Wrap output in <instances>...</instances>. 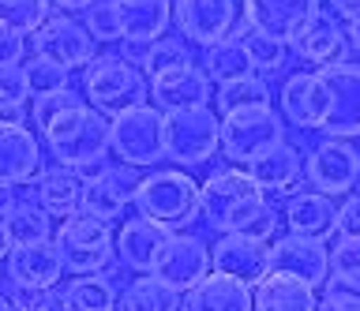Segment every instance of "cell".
I'll use <instances>...</instances> for the list:
<instances>
[{"label":"cell","instance_id":"1","mask_svg":"<svg viewBox=\"0 0 360 311\" xmlns=\"http://www.w3.org/2000/svg\"><path fill=\"white\" fill-rule=\"evenodd\" d=\"M34 128L45 135V147L56 158V165L68 169H86L94 161H105L112 150V120L86 105L72 86L56 94H41L30 105Z\"/></svg>","mask_w":360,"mask_h":311},{"label":"cell","instance_id":"2","mask_svg":"<svg viewBox=\"0 0 360 311\" xmlns=\"http://www.w3.org/2000/svg\"><path fill=\"white\" fill-rule=\"evenodd\" d=\"M270 203L266 192L252 180V173L233 165V169H218L199 184V214L207 218L210 229L225 232H244L252 221L263 214Z\"/></svg>","mask_w":360,"mask_h":311},{"label":"cell","instance_id":"3","mask_svg":"<svg viewBox=\"0 0 360 311\" xmlns=\"http://www.w3.org/2000/svg\"><path fill=\"white\" fill-rule=\"evenodd\" d=\"M83 94L98 113L120 117L150 102V79L124 57H94L83 68Z\"/></svg>","mask_w":360,"mask_h":311},{"label":"cell","instance_id":"4","mask_svg":"<svg viewBox=\"0 0 360 311\" xmlns=\"http://www.w3.org/2000/svg\"><path fill=\"white\" fill-rule=\"evenodd\" d=\"M173 23L180 27V38L188 46H221L233 38H248V0H176Z\"/></svg>","mask_w":360,"mask_h":311},{"label":"cell","instance_id":"5","mask_svg":"<svg viewBox=\"0 0 360 311\" xmlns=\"http://www.w3.org/2000/svg\"><path fill=\"white\" fill-rule=\"evenodd\" d=\"M135 206H139V218L176 232L199 218V184L180 169H154L150 176H143Z\"/></svg>","mask_w":360,"mask_h":311},{"label":"cell","instance_id":"6","mask_svg":"<svg viewBox=\"0 0 360 311\" xmlns=\"http://www.w3.org/2000/svg\"><path fill=\"white\" fill-rule=\"evenodd\" d=\"M53 240H56V248H60L64 270H72L75 277L101 274L112 259H117L112 225L98 214H86V210H79L75 218L60 221V232H56Z\"/></svg>","mask_w":360,"mask_h":311},{"label":"cell","instance_id":"7","mask_svg":"<svg viewBox=\"0 0 360 311\" xmlns=\"http://www.w3.org/2000/svg\"><path fill=\"white\" fill-rule=\"evenodd\" d=\"M285 143V124L274 113V105H255L240 109V113L221 117V154L225 161L236 165H252L263 154Z\"/></svg>","mask_w":360,"mask_h":311},{"label":"cell","instance_id":"8","mask_svg":"<svg viewBox=\"0 0 360 311\" xmlns=\"http://www.w3.org/2000/svg\"><path fill=\"white\" fill-rule=\"evenodd\" d=\"M112 154H117V161L131 165V169H146V165L169 158L162 109L139 105V109H128V113L112 117Z\"/></svg>","mask_w":360,"mask_h":311},{"label":"cell","instance_id":"9","mask_svg":"<svg viewBox=\"0 0 360 311\" xmlns=\"http://www.w3.org/2000/svg\"><path fill=\"white\" fill-rule=\"evenodd\" d=\"M221 150V117L210 109L165 113V154L180 165H202Z\"/></svg>","mask_w":360,"mask_h":311},{"label":"cell","instance_id":"10","mask_svg":"<svg viewBox=\"0 0 360 311\" xmlns=\"http://www.w3.org/2000/svg\"><path fill=\"white\" fill-rule=\"evenodd\" d=\"M30 49H34V57L53 60L68 72L86 68V64L98 57L94 34L86 30V23H79V19H72L68 12H53L45 19V27L38 34H30Z\"/></svg>","mask_w":360,"mask_h":311},{"label":"cell","instance_id":"11","mask_svg":"<svg viewBox=\"0 0 360 311\" xmlns=\"http://www.w3.org/2000/svg\"><path fill=\"white\" fill-rule=\"evenodd\" d=\"M304 176L319 195H353L360 184V150L345 139H326L308 154Z\"/></svg>","mask_w":360,"mask_h":311},{"label":"cell","instance_id":"12","mask_svg":"<svg viewBox=\"0 0 360 311\" xmlns=\"http://www.w3.org/2000/svg\"><path fill=\"white\" fill-rule=\"evenodd\" d=\"M330 91V117L323 124L326 139H360V60H338L319 68Z\"/></svg>","mask_w":360,"mask_h":311},{"label":"cell","instance_id":"13","mask_svg":"<svg viewBox=\"0 0 360 311\" xmlns=\"http://www.w3.org/2000/svg\"><path fill=\"white\" fill-rule=\"evenodd\" d=\"M270 274L300 277L311 289L326 285V277H330V248H326V240L285 232V237H278L270 244Z\"/></svg>","mask_w":360,"mask_h":311},{"label":"cell","instance_id":"14","mask_svg":"<svg viewBox=\"0 0 360 311\" xmlns=\"http://www.w3.org/2000/svg\"><path fill=\"white\" fill-rule=\"evenodd\" d=\"M210 266L214 274H225L233 282L255 289L270 274V244L244 237V232H225L210 248Z\"/></svg>","mask_w":360,"mask_h":311},{"label":"cell","instance_id":"15","mask_svg":"<svg viewBox=\"0 0 360 311\" xmlns=\"http://www.w3.org/2000/svg\"><path fill=\"white\" fill-rule=\"evenodd\" d=\"M210 270L214 266H210V248L207 244H202L199 237H188V232H173L169 244H165V251L158 255L154 277L184 296L188 289H195Z\"/></svg>","mask_w":360,"mask_h":311},{"label":"cell","instance_id":"16","mask_svg":"<svg viewBox=\"0 0 360 311\" xmlns=\"http://www.w3.org/2000/svg\"><path fill=\"white\" fill-rule=\"evenodd\" d=\"M281 113L289 124L308 128V131H323L326 117H330V91H326L319 72H297L281 83Z\"/></svg>","mask_w":360,"mask_h":311},{"label":"cell","instance_id":"17","mask_svg":"<svg viewBox=\"0 0 360 311\" xmlns=\"http://www.w3.org/2000/svg\"><path fill=\"white\" fill-rule=\"evenodd\" d=\"M315 12H319V0H248L252 34L274 38L281 46H292Z\"/></svg>","mask_w":360,"mask_h":311},{"label":"cell","instance_id":"18","mask_svg":"<svg viewBox=\"0 0 360 311\" xmlns=\"http://www.w3.org/2000/svg\"><path fill=\"white\" fill-rule=\"evenodd\" d=\"M150 102L162 113H188V109H210V79L199 64L162 72L150 79Z\"/></svg>","mask_w":360,"mask_h":311},{"label":"cell","instance_id":"19","mask_svg":"<svg viewBox=\"0 0 360 311\" xmlns=\"http://www.w3.org/2000/svg\"><path fill=\"white\" fill-rule=\"evenodd\" d=\"M139 184H143V176L135 173L131 165H105V173H98L94 180H86L83 210L105 218V221H117L124 210H128V203H135Z\"/></svg>","mask_w":360,"mask_h":311},{"label":"cell","instance_id":"20","mask_svg":"<svg viewBox=\"0 0 360 311\" xmlns=\"http://www.w3.org/2000/svg\"><path fill=\"white\" fill-rule=\"evenodd\" d=\"M41 176V143L27 124L0 128V184L19 187Z\"/></svg>","mask_w":360,"mask_h":311},{"label":"cell","instance_id":"21","mask_svg":"<svg viewBox=\"0 0 360 311\" xmlns=\"http://www.w3.org/2000/svg\"><path fill=\"white\" fill-rule=\"evenodd\" d=\"M169 232L165 225L158 221H146V218H131L120 225V237H117V259L135 274H154L158 266V255L165 251L169 244Z\"/></svg>","mask_w":360,"mask_h":311},{"label":"cell","instance_id":"22","mask_svg":"<svg viewBox=\"0 0 360 311\" xmlns=\"http://www.w3.org/2000/svg\"><path fill=\"white\" fill-rule=\"evenodd\" d=\"M345 46H349V34H345L342 19L319 8V12L311 15V23L297 34V41H292V53H297L300 60L326 68V64L345 60Z\"/></svg>","mask_w":360,"mask_h":311},{"label":"cell","instance_id":"23","mask_svg":"<svg viewBox=\"0 0 360 311\" xmlns=\"http://www.w3.org/2000/svg\"><path fill=\"white\" fill-rule=\"evenodd\" d=\"M83 192H86V176L79 169H68V165H49V169H41V176L34 180L38 203L60 221L75 218L79 210H83Z\"/></svg>","mask_w":360,"mask_h":311},{"label":"cell","instance_id":"24","mask_svg":"<svg viewBox=\"0 0 360 311\" xmlns=\"http://www.w3.org/2000/svg\"><path fill=\"white\" fill-rule=\"evenodd\" d=\"M4 266L15 285H38V289H56V282L64 274V259H60L56 240L30 244V248H11Z\"/></svg>","mask_w":360,"mask_h":311},{"label":"cell","instance_id":"25","mask_svg":"<svg viewBox=\"0 0 360 311\" xmlns=\"http://www.w3.org/2000/svg\"><path fill=\"white\" fill-rule=\"evenodd\" d=\"M281 221L289 225V232L297 237H311V240H326L330 232H338V206L330 195L319 192H297L289 195Z\"/></svg>","mask_w":360,"mask_h":311},{"label":"cell","instance_id":"26","mask_svg":"<svg viewBox=\"0 0 360 311\" xmlns=\"http://www.w3.org/2000/svg\"><path fill=\"white\" fill-rule=\"evenodd\" d=\"M252 307H255V289L214 270L180 300V311H252Z\"/></svg>","mask_w":360,"mask_h":311},{"label":"cell","instance_id":"27","mask_svg":"<svg viewBox=\"0 0 360 311\" xmlns=\"http://www.w3.org/2000/svg\"><path fill=\"white\" fill-rule=\"evenodd\" d=\"M120 19V41H158L173 23L169 0H112Z\"/></svg>","mask_w":360,"mask_h":311},{"label":"cell","instance_id":"28","mask_svg":"<svg viewBox=\"0 0 360 311\" xmlns=\"http://www.w3.org/2000/svg\"><path fill=\"white\" fill-rule=\"evenodd\" d=\"M315 289L289 274H266L255 285V307L252 311H315Z\"/></svg>","mask_w":360,"mask_h":311},{"label":"cell","instance_id":"29","mask_svg":"<svg viewBox=\"0 0 360 311\" xmlns=\"http://www.w3.org/2000/svg\"><path fill=\"white\" fill-rule=\"evenodd\" d=\"M248 173H252V180L263 187V192L278 195V192H289V187L300 180L304 161H300V150H297V147L281 143V147H274L270 154H263L259 161L248 165Z\"/></svg>","mask_w":360,"mask_h":311},{"label":"cell","instance_id":"30","mask_svg":"<svg viewBox=\"0 0 360 311\" xmlns=\"http://www.w3.org/2000/svg\"><path fill=\"white\" fill-rule=\"evenodd\" d=\"M4 229L11 248H30V244H45L53 240V214L41 203H15L4 214Z\"/></svg>","mask_w":360,"mask_h":311},{"label":"cell","instance_id":"31","mask_svg":"<svg viewBox=\"0 0 360 311\" xmlns=\"http://www.w3.org/2000/svg\"><path fill=\"white\" fill-rule=\"evenodd\" d=\"M202 72H207V79L218 83V86L255 75V64H252V53H248L244 38H233V41H221V46H210L207 57H202Z\"/></svg>","mask_w":360,"mask_h":311},{"label":"cell","instance_id":"32","mask_svg":"<svg viewBox=\"0 0 360 311\" xmlns=\"http://www.w3.org/2000/svg\"><path fill=\"white\" fill-rule=\"evenodd\" d=\"M68 296V311H117L120 307V293L105 274H83L64 289Z\"/></svg>","mask_w":360,"mask_h":311},{"label":"cell","instance_id":"33","mask_svg":"<svg viewBox=\"0 0 360 311\" xmlns=\"http://www.w3.org/2000/svg\"><path fill=\"white\" fill-rule=\"evenodd\" d=\"M180 300L184 296H180L176 289H169L165 282H158L154 274H146L120 293L117 311H180Z\"/></svg>","mask_w":360,"mask_h":311},{"label":"cell","instance_id":"34","mask_svg":"<svg viewBox=\"0 0 360 311\" xmlns=\"http://www.w3.org/2000/svg\"><path fill=\"white\" fill-rule=\"evenodd\" d=\"M214 105H218L221 117L240 113V109H255V105H270V86L259 79V75H248V79H236V83L218 86Z\"/></svg>","mask_w":360,"mask_h":311},{"label":"cell","instance_id":"35","mask_svg":"<svg viewBox=\"0 0 360 311\" xmlns=\"http://www.w3.org/2000/svg\"><path fill=\"white\" fill-rule=\"evenodd\" d=\"M49 15H53V0H0V23L22 38L38 34Z\"/></svg>","mask_w":360,"mask_h":311},{"label":"cell","instance_id":"36","mask_svg":"<svg viewBox=\"0 0 360 311\" xmlns=\"http://www.w3.org/2000/svg\"><path fill=\"white\" fill-rule=\"evenodd\" d=\"M184 64H195L191 60V46L184 38H158L150 46V57H146V64H143V75L154 79V75H162V72L184 68Z\"/></svg>","mask_w":360,"mask_h":311},{"label":"cell","instance_id":"37","mask_svg":"<svg viewBox=\"0 0 360 311\" xmlns=\"http://www.w3.org/2000/svg\"><path fill=\"white\" fill-rule=\"evenodd\" d=\"M22 72H27V83H30L34 98L68 91V79H72L68 68H60V64H53V60H41V57H30L27 64H22Z\"/></svg>","mask_w":360,"mask_h":311},{"label":"cell","instance_id":"38","mask_svg":"<svg viewBox=\"0 0 360 311\" xmlns=\"http://www.w3.org/2000/svg\"><path fill=\"white\" fill-rule=\"evenodd\" d=\"M11 307L15 311H68V296L56 289H38V285H11Z\"/></svg>","mask_w":360,"mask_h":311},{"label":"cell","instance_id":"39","mask_svg":"<svg viewBox=\"0 0 360 311\" xmlns=\"http://www.w3.org/2000/svg\"><path fill=\"white\" fill-rule=\"evenodd\" d=\"M330 277L360 285V237H338L330 248Z\"/></svg>","mask_w":360,"mask_h":311},{"label":"cell","instance_id":"40","mask_svg":"<svg viewBox=\"0 0 360 311\" xmlns=\"http://www.w3.org/2000/svg\"><path fill=\"white\" fill-rule=\"evenodd\" d=\"M248 53H252V64L255 72H281L289 60V46H281L274 38H263V34H248L244 38Z\"/></svg>","mask_w":360,"mask_h":311},{"label":"cell","instance_id":"41","mask_svg":"<svg viewBox=\"0 0 360 311\" xmlns=\"http://www.w3.org/2000/svg\"><path fill=\"white\" fill-rule=\"evenodd\" d=\"M315 311H360V285L342 282V277H326L323 300Z\"/></svg>","mask_w":360,"mask_h":311},{"label":"cell","instance_id":"42","mask_svg":"<svg viewBox=\"0 0 360 311\" xmlns=\"http://www.w3.org/2000/svg\"><path fill=\"white\" fill-rule=\"evenodd\" d=\"M86 30L94 34V41H117L120 38V19L112 0H98L94 8H86Z\"/></svg>","mask_w":360,"mask_h":311},{"label":"cell","instance_id":"43","mask_svg":"<svg viewBox=\"0 0 360 311\" xmlns=\"http://www.w3.org/2000/svg\"><path fill=\"white\" fill-rule=\"evenodd\" d=\"M0 98H4V102H15V105H27L30 102L27 72L22 68H0Z\"/></svg>","mask_w":360,"mask_h":311},{"label":"cell","instance_id":"44","mask_svg":"<svg viewBox=\"0 0 360 311\" xmlns=\"http://www.w3.org/2000/svg\"><path fill=\"white\" fill-rule=\"evenodd\" d=\"M22 53H27V38L0 23V68H19Z\"/></svg>","mask_w":360,"mask_h":311},{"label":"cell","instance_id":"45","mask_svg":"<svg viewBox=\"0 0 360 311\" xmlns=\"http://www.w3.org/2000/svg\"><path fill=\"white\" fill-rule=\"evenodd\" d=\"M278 225H281L278 206H274V203H266V206H263V214H259V218L252 221V225L244 229V237H255V240L270 244V240H274V232H278Z\"/></svg>","mask_w":360,"mask_h":311},{"label":"cell","instance_id":"46","mask_svg":"<svg viewBox=\"0 0 360 311\" xmlns=\"http://www.w3.org/2000/svg\"><path fill=\"white\" fill-rule=\"evenodd\" d=\"M338 232L342 237H360V192L345 195V203L338 206Z\"/></svg>","mask_w":360,"mask_h":311},{"label":"cell","instance_id":"47","mask_svg":"<svg viewBox=\"0 0 360 311\" xmlns=\"http://www.w3.org/2000/svg\"><path fill=\"white\" fill-rule=\"evenodd\" d=\"M150 46L154 41H120V57L128 64H135V68H143L146 57H150Z\"/></svg>","mask_w":360,"mask_h":311},{"label":"cell","instance_id":"48","mask_svg":"<svg viewBox=\"0 0 360 311\" xmlns=\"http://www.w3.org/2000/svg\"><path fill=\"white\" fill-rule=\"evenodd\" d=\"M11 124H27V105H15V102L0 98V128H11Z\"/></svg>","mask_w":360,"mask_h":311},{"label":"cell","instance_id":"49","mask_svg":"<svg viewBox=\"0 0 360 311\" xmlns=\"http://www.w3.org/2000/svg\"><path fill=\"white\" fill-rule=\"evenodd\" d=\"M330 8H334V15L338 19H360V0H330Z\"/></svg>","mask_w":360,"mask_h":311},{"label":"cell","instance_id":"50","mask_svg":"<svg viewBox=\"0 0 360 311\" xmlns=\"http://www.w3.org/2000/svg\"><path fill=\"white\" fill-rule=\"evenodd\" d=\"M98 0H53V8H60V12H86Z\"/></svg>","mask_w":360,"mask_h":311},{"label":"cell","instance_id":"51","mask_svg":"<svg viewBox=\"0 0 360 311\" xmlns=\"http://www.w3.org/2000/svg\"><path fill=\"white\" fill-rule=\"evenodd\" d=\"M15 203H19V199H15V187L0 184V218H4V214H8V210L15 206Z\"/></svg>","mask_w":360,"mask_h":311},{"label":"cell","instance_id":"52","mask_svg":"<svg viewBox=\"0 0 360 311\" xmlns=\"http://www.w3.org/2000/svg\"><path fill=\"white\" fill-rule=\"evenodd\" d=\"M345 34H349V46H353L356 57H360V19H353V23L345 27Z\"/></svg>","mask_w":360,"mask_h":311},{"label":"cell","instance_id":"53","mask_svg":"<svg viewBox=\"0 0 360 311\" xmlns=\"http://www.w3.org/2000/svg\"><path fill=\"white\" fill-rule=\"evenodd\" d=\"M11 255V240H8V229H4V218H0V259Z\"/></svg>","mask_w":360,"mask_h":311},{"label":"cell","instance_id":"54","mask_svg":"<svg viewBox=\"0 0 360 311\" xmlns=\"http://www.w3.org/2000/svg\"><path fill=\"white\" fill-rule=\"evenodd\" d=\"M0 311H15V307H11V296H8V293H0Z\"/></svg>","mask_w":360,"mask_h":311}]
</instances>
